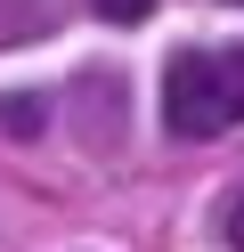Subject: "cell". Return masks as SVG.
I'll return each mask as SVG.
<instances>
[{
    "mask_svg": "<svg viewBox=\"0 0 244 252\" xmlns=\"http://www.w3.org/2000/svg\"><path fill=\"white\" fill-rule=\"evenodd\" d=\"M244 122V49H171L163 57V130L204 147Z\"/></svg>",
    "mask_w": 244,
    "mask_h": 252,
    "instance_id": "6da1fadb",
    "label": "cell"
},
{
    "mask_svg": "<svg viewBox=\"0 0 244 252\" xmlns=\"http://www.w3.org/2000/svg\"><path fill=\"white\" fill-rule=\"evenodd\" d=\"M90 8L106 25H146V17H155V0H90Z\"/></svg>",
    "mask_w": 244,
    "mask_h": 252,
    "instance_id": "7a4b0ae2",
    "label": "cell"
},
{
    "mask_svg": "<svg viewBox=\"0 0 244 252\" xmlns=\"http://www.w3.org/2000/svg\"><path fill=\"white\" fill-rule=\"evenodd\" d=\"M49 106H33V98H16V106H0V122H8V130H33V122H41Z\"/></svg>",
    "mask_w": 244,
    "mask_h": 252,
    "instance_id": "3957f363",
    "label": "cell"
},
{
    "mask_svg": "<svg viewBox=\"0 0 244 252\" xmlns=\"http://www.w3.org/2000/svg\"><path fill=\"white\" fill-rule=\"evenodd\" d=\"M228 244L244 252V195H236V212H228Z\"/></svg>",
    "mask_w": 244,
    "mask_h": 252,
    "instance_id": "277c9868",
    "label": "cell"
},
{
    "mask_svg": "<svg viewBox=\"0 0 244 252\" xmlns=\"http://www.w3.org/2000/svg\"><path fill=\"white\" fill-rule=\"evenodd\" d=\"M236 8H244V0H236Z\"/></svg>",
    "mask_w": 244,
    "mask_h": 252,
    "instance_id": "5b68a950",
    "label": "cell"
}]
</instances>
